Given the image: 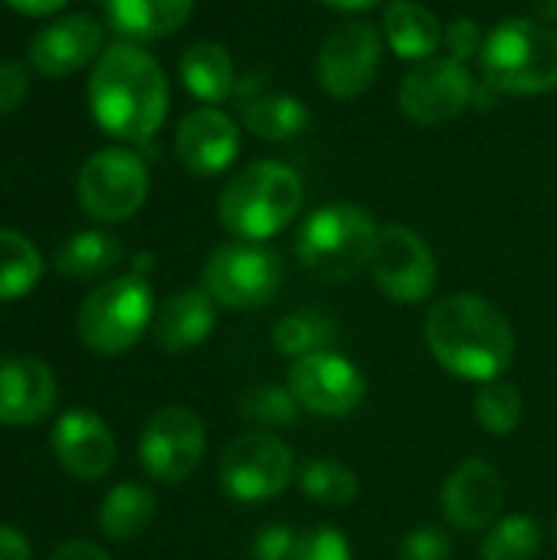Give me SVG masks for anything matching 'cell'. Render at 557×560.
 Returning <instances> with one entry per match:
<instances>
[{"mask_svg":"<svg viewBox=\"0 0 557 560\" xmlns=\"http://www.w3.org/2000/svg\"><path fill=\"white\" fill-rule=\"evenodd\" d=\"M473 95H476V82L466 62H456L450 56L423 59L401 82V108L410 121L423 128H437L456 118L473 102Z\"/></svg>","mask_w":557,"mask_h":560,"instance_id":"obj_13","label":"cell"},{"mask_svg":"<svg viewBox=\"0 0 557 560\" xmlns=\"http://www.w3.org/2000/svg\"><path fill=\"white\" fill-rule=\"evenodd\" d=\"M220 482L236 502L276 499L292 482V450L266 430L243 433L220 456Z\"/></svg>","mask_w":557,"mask_h":560,"instance_id":"obj_9","label":"cell"},{"mask_svg":"<svg viewBox=\"0 0 557 560\" xmlns=\"http://www.w3.org/2000/svg\"><path fill=\"white\" fill-rule=\"evenodd\" d=\"M121 256H125L121 240L102 230H82L59 246L56 269L72 279H95V276L112 272L121 262Z\"/></svg>","mask_w":557,"mask_h":560,"instance_id":"obj_27","label":"cell"},{"mask_svg":"<svg viewBox=\"0 0 557 560\" xmlns=\"http://www.w3.org/2000/svg\"><path fill=\"white\" fill-rule=\"evenodd\" d=\"M181 82L187 85V92L200 102H227L236 92V66L233 56L227 52V46L220 43H194L184 56H181Z\"/></svg>","mask_w":557,"mask_h":560,"instance_id":"obj_23","label":"cell"},{"mask_svg":"<svg viewBox=\"0 0 557 560\" xmlns=\"http://www.w3.org/2000/svg\"><path fill=\"white\" fill-rule=\"evenodd\" d=\"M299 535H292L286 525H269L253 541V560H295Z\"/></svg>","mask_w":557,"mask_h":560,"instance_id":"obj_36","label":"cell"},{"mask_svg":"<svg viewBox=\"0 0 557 560\" xmlns=\"http://www.w3.org/2000/svg\"><path fill=\"white\" fill-rule=\"evenodd\" d=\"M207 450L204 420L190 407H161L141 430L138 459L144 472L164 486H177L200 466Z\"/></svg>","mask_w":557,"mask_h":560,"instance_id":"obj_10","label":"cell"},{"mask_svg":"<svg viewBox=\"0 0 557 560\" xmlns=\"http://www.w3.org/2000/svg\"><path fill=\"white\" fill-rule=\"evenodd\" d=\"M335 341H338V322L322 308H299L272 325V345L289 361H299L315 351H332Z\"/></svg>","mask_w":557,"mask_h":560,"instance_id":"obj_26","label":"cell"},{"mask_svg":"<svg viewBox=\"0 0 557 560\" xmlns=\"http://www.w3.org/2000/svg\"><path fill=\"white\" fill-rule=\"evenodd\" d=\"M381 69V36L371 23L335 26L318 49V82L335 98L364 95Z\"/></svg>","mask_w":557,"mask_h":560,"instance_id":"obj_14","label":"cell"},{"mask_svg":"<svg viewBox=\"0 0 557 560\" xmlns=\"http://www.w3.org/2000/svg\"><path fill=\"white\" fill-rule=\"evenodd\" d=\"M299 489L318 502V505H328V509H345L358 499L361 486H358V476L335 463V459H312L302 476H299Z\"/></svg>","mask_w":557,"mask_h":560,"instance_id":"obj_30","label":"cell"},{"mask_svg":"<svg viewBox=\"0 0 557 560\" xmlns=\"http://www.w3.org/2000/svg\"><path fill=\"white\" fill-rule=\"evenodd\" d=\"M174 151H177V161L190 174H200V177L220 174L240 154V128H236V121L230 115H223L213 105L194 108L177 125Z\"/></svg>","mask_w":557,"mask_h":560,"instance_id":"obj_17","label":"cell"},{"mask_svg":"<svg viewBox=\"0 0 557 560\" xmlns=\"http://www.w3.org/2000/svg\"><path fill=\"white\" fill-rule=\"evenodd\" d=\"M427 348L450 374L476 384L499 381L515 358L509 318L483 295L453 292L427 312Z\"/></svg>","mask_w":557,"mask_h":560,"instance_id":"obj_1","label":"cell"},{"mask_svg":"<svg viewBox=\"0 0 557 560\" xmlns=\"http://www.w3.org/2000/svg\"><path fill=\"white\" fill-rule=\"evenodd\" d=\"M236 108L243 125L263 141H289L309 128V108L279 89L263 72H250L236 82Z\"/></svg>","mask_w":557,"mask_h":560,"instance_id":"obj_20","label":"cell"},{"mask_svg":"<svg viewBox=\"0 0 557 560\" xmlns=\"http://www.w3.org/2000/svg\"><path fill=\"white\" fill-rule=\"evenodd\" d=\"M115 30L135 39H158L181 30L194 10V0H105Z\"/></svg>","mask_w":557,"mask_h":560,"instance_id":"obj_24","label":"cell"},{"mask_svg":"<svg viewBox=\"0 0 557 560\" xmlns=\"http://www.w3.org/2000/svg\"><path fill=\"white\" fill-rule=\"evenodd\" d=\"M0 560H30V541L16 528L0 525Z\"/></svg>","mask_w":557,"mask_h":560,"instance_id":"obj_39","label":"cell"},{"mask_svg":"<svg viewBox=\"0 0 557 560\" xmlns=\"http://www.w3.org/2000/svg\"><path fill=\"white\" fill-rule=\"evenodd\" d=\"M532 7L538 10V16H542V20L557 23V0H532Z\"/></svg>","mask_w":557,"mask_h":560,"instance_id":"obj_42","label":"cell"},{"mask_svg":"<svg viewBox=\"0 0 557 560\" xmlns=\"http://www.w3.org/2000/svg\"><path fill=\"white\" fill-rule=\"evenodd\" d=\"M299 400L292 397L289 387H256L243 397L240 413L253 420L256 427H286L299 420Z\"/></svg>","mask_w":557,"mask_h":560,"instance_id":"obj_32","label":"cell"},{"mask_svg":"<svg viewBox=\"0 0 557 560\" xmlns=\"http://www.w3.org/2000/svg\"><path fill=\"white\" fill-rule=\"evenodd\" d=\"M98 46H102L98 20L89 13H69V16H59L33 33L30 62L39 75L62 79V75L82 69L85 62H92Z\"/></svg>","mask_w":557,"mask_h":560,"instance_id":"obj_18","label":"cell"},{"mask_svg":"<svg viewBox=\"0 0 557 560\" xmlns=\"http://www.w3.org/2000/svg\"><path fill=\"white\" fill-rule=\"evenodd\" d=\"M154 322V292L148 276L128 272L102 282L79 308V341L102 358L125 354Z\"/></svg>","mask_w":557,"mask_h":560,"instance_id":"obj_6","label":"cell"},{"mask_svg":"<svg viewBox=\"0 0 557 560\" xmlns=\"http://www.w3.org/2000/svg\"><path fill=\"white\" fill-rule=\"evenodd\" d=\"M483 82L509 95H542L557 89V30L538 20L512 16L483 46Z\"/></svg>","mask_w":557,"mask_h":560,"instance_id":"obj_4","label":"cell"},{"mask_svg":"<svg viewBox=\"0 0 557 560\" xmlns=\"http://www.w3.org/2000/svg\"><path fill=\"white\" fill-rule=\"evenodd\" d=\"M555 545H557V518H555Z\"/></svg>","mask_w":557,"mask_h":560,"instance_id":"obj_43","label":"cell"},{"mask_svg":"<svg viewBox=\"0 0 557 560\" xmlns=\"http://www.w3.org/2000/svg\"><path fill=\"white\" fill-rule=\"evenodd\" d=\"M56 374L30 354H0V423L30 427L56 407Z\"/></svg>","mask_w":557,"mask_h":560,"instance_id":"obj_16","label":"cell"},{"mask_svg":"<svg viewBox=\"0 0 557 560\" xmlns=\"http://www.w3.org/2000/svg\"><path fill=\"white\" fill-rule=\"evenodd\" d=\"M371 276L391 302L417 305L437 285V259L420 233L394 223L378 233L371 253Z\"/></svg>","mask_w":557,"mask_h":560,"instance_id":"obj_11","label":"cell"},{"mask_svg":"<svg viewBox=\"0 0 557 560\" xmlns=\"http://www.w3.org/2000/svg\"><path fill=\"white\" fill-rule=\"evenodd\" d=\"M13 10H20V13H26V16H49V13H56V10H62L69 0H7Z\"/></svg>","mask_w":557,"mask_h":560,"instance_id":"obj_40","label":"cell"},{"mask_svg":"<svg viewBox=\"0 0 557 560\" xmlns=\"http://www.w3.org/2000/svg\"><path fill=\"white\" fill-rule=\"evenodd\" d=\"M286 387L302 410L318 417H348L368 397L364 374L335 351H315L289 364Z\"/></svg>","mask_w":557,"mask_h":560,"instance_id":"obj_12","label":"cell"},{"mask_svg":"<svg viewBox=\"0 0 557 560\" xmlns=\"http://www.w3.org/2000/svg\"><path fill=\"white\" fill-rule=\"evenodd\" d=\"M450 551H453L450 535L437 525H423L404 535L397 548V560H446Z\"/></svg>","mask_w":557,"mask_h":560,"instance_id":"obj_34","label":"cell"},{"mask_svg":"<svg viewBox=\"0 0 557 560\" xmlns=\"http://www.w3.org/2000/svg\"><path fill=\"white\" fill-rule=\"evenodd\" d=\"M443 43L450 49V59H456V62H469L473 56H483V46H486V39L479 33V23L469 20V16L450 23V30L443 33Z\"/></svg>","mask_w":557,"mask_h":560,"instance_id":"obj_35","label":"cell"},{"mask_svg":"<svg viewBox=\"0 0 557 560\" xmlns=\"http://www.w3.org/2000/svg\"><path fill=\"white\" fill-rule=\"evenodd\" d=\"M154 512H158V502L151 489L138 482H121L105 495L98 509V528L112 541H135L138 535L151 528Z\"/></svg>","mask_w":557,"mask_h":560,"instance_id":"obj_25","label":"cell"},{"mask_svg":"<svg viewBox=\"0 0 557 560\" xmlns=\"http://www.w3.org/2000/svg\"><path fill=\"white\" fill-rule=\"evenodd\" d=\"M384 39L401 59H430L443 43L440 20L417 0H391L384 10Z\"/></svg>","mask_w":557,"mask_h":560,"instance_id":"obj_22","label":"cell"},{"mask_svg":"<svg viewBox=\"0 0 557 560\" xmlns=\"http://www.w3.org/2000/svg\"><path fill=\"white\" fill-rule=\"evenodd\" d=\"M295 560H351V545L332 525L309 528L305 535H299Z\"/></svg>","mask_w":557,"mask_h":560,"instance_id":"obj_33","label":"cell"},{"mask_svg":"<svg viewBox=\"0 0 557 560\" xmlns=\"http://www.w3.org/2000/svg\"><path fill=\"white\" fill-rule=\"evenodd\" d=\"M378 233L374 217L358 203H325L302 223L295 256L315 279L348 282L371 266Z\"/></svg>","mask_w":557,"mask_h":560,"instance_id":"obj_5","label":"cell"},{"mask_svg":"<svg viewBox=\"0 0 557 560\" xmlns=\"http://www.w3.org/2000/svg\"><path fill=\"white\" fill-rule=\"evenodd\" d=\"M76 194L89 217L102 223L128 220L148 197V167L135 151L105 148L82 164Z\"/></svg>","mask_w":557,"mask_h":560,"instance_id":"obj_8","label":"cell"},{"mask_svg":"<svg viewBox=\"0 0 557 560\" xmlns=\"http://www.w3.org/2000/svg\"><path fill=\"white\" fill-rule=\"evenodd\" d=\"M39 276L43 259L36 246L16 230H0V302L23 299L26 292H33Z\"/></svg>","mask_w":557,"mask_h":560,"instance_id":"obj_28","label":"cell"},{"mask_svg":"<svg viewBox=\"0 0 557 560\" xmlns=\"http://www.w3.org/2000/svg\"><path fill=\"white\" fill-rule=\"evenodd\" d=\"M538 551H542V528L529 515L499 518L483 541V560H535Z\"/></svg>","mask_w":557,"mask_h":560,"instance_id":"obj_31","label":"cell"},{"mask_svg":"<svg viewBox=\"0 0 557 560\" xmlns=\"http://www.w3.org/2000/svg\"><path fill=\"white\" fill-rule=\"evenodd\" d=\"M89 108L98 128L121 141H148L167 115V79L158 59L131 43L108 46L89 79Z\"/></svg>","mask_w":557,"mask_h":560,"instance_id":"obj_2","label":"cell"},{"mask_svg":"<svg viewBox=\"0 0 557 560\" xmlns=\"http://www.w3.org/2000/svg\"><path fill=\"white\" fill-rule=\"evenodd\" d=\"M46 560H112L98 545L92 541H66L59 545Z\"/></svg>","mask_w":557,"mask_h":560,"instance_id":"obj_38","label":"cell"},{"mask_svg":"<svg viewBox=\"0 0 557 560\" xmlns=\"http://www.w3.org/2000/svg\"><path fill=\"white\" fill-rule=\"evenodd\" d=\"M53 453L76 479H102L115 466V436L108 423L89 410H69L53 430Z\"/></svg>","mask_w":557,"mask_h":560,"instance_id":"obj_19","label":"cell"},{"mask_svg":"<svg viewBox=\"0 0 557 560\" xmlns=\"http://www.w3.org/2000/svg\"><path fill=\"white\" fill-rule=\"evenodd\" d=\"M286 266L276 249L259 243H227L204 262V289L227 308H263L282 289Z\"/></svg>","mask_w":557,"mask_h":560,"instance_id":"obj_7","label":"cell"},{"mask_svg":"<svg viewBox=\"0 0 557 560\" xmlns=\"http://www.w3.org/2000/svg\"><path fill=\"white\" fill-rule=\"evenodd\" d=\"M506 505V482L486 459H469L453 469L440 492V509L446 522L460 532L492 528Z\"/></svg>","mask_w":557,"mask_h":560,"instance_id":"obj_15","label":"cell"},{"mask_svg":"<svg viewBox=\"0 0 557 560\" xmlns=\"http://www.w3.org/2000/svg\"><path fill=\"white\" fill-rule=\"evenodd\" d=\"M473 413L479 420V427L489 436H512L525 417V400L522 390L509 381H489L479 387L476 400H473Z\"/></svg>","mask_w":557,"mask_h":560,"instance_id":"obj_29","label":"cell"},{"mask_svg":"<svg viewBox=\"0 0 557 560\" xmlns=\"http://www.w3.org/2000/svg\"><path fill=\"white\" fill-rule=\"evenodd\" d=\"M302 180L289 164L253 161L227 180V187L220 190L217 213L233 236L246 243H263L292 223L302 207Z\"/></svg>","mask_w":557,"mask_h":560,"instance_id":"obj_3","label":"cell"},{"mask_svg":"<svg viewBox=\"0 0 557 560\" xmlns=\"http://www.w3.org/2000/svg\"><path fill=\"white\" fill-rule=\"evenodd\" d=\"M322 3H328V7H335V10H368V7H374L378 0H322Z\"/></svg>","mask_w":557,"mask_h":560,"instance_id":"obj_41","label":"cell"},{"mask_svg":"<svg viewBox=\"0 0 557 560\" xmlns=\"http://www.w3.org/2000/svg\"><path fill=\"white\" fill-rule=\"evenodd\" d=\"M217 325V302L207 289H184L174 292L154 308L151 338L164 354H187L210 338Z\"/></svg>","mask_w":557,"mask_h":560,"instance_id":"obj_21","label":"cell"},{"mask_svg":"<svg viewBox=\"0 0 557 560\" xmlns=\"http://www.w3.org/2000/svg\"><path fill=\"white\" fill-rule=\"evenodd\" d=\"M30 75L20 62H0V115L16 112L26 102Z\"/></svg>","mask_w":557,"mask_h":560,"instance_id":"obj_37","label":"cell"}]
</instances>
